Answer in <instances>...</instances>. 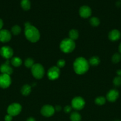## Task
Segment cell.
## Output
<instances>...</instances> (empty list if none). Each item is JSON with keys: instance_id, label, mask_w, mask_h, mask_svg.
Instances as JSON below:
<instances>
[{"instance_id": "obj_1", "label": "cell", "mask_w": 121, "mask_h": 121, "mask_svg": "<svg viewBox=\"0 0 121 121\" xmlns=\"http://www.w3.org/2000/svg\"><path fill=\"white\" fill-rule=\"evenodd\" d=\"M24 34L26 39L32 43H36L40 39V33L37 28L32 26L30 22L25 24Z\"/></svg>"}, {"instance_id": "obj_2", "label": "cell", "mask_w": 121, "mask_h": 121, "mask_svg": "<svg viewBox=\"0 0 121 121\" xmlns=\"http://www.w3.org/2000/svg\"><path fill=\"white\" fill-rule=\"evenodd\" d=\"M74 70L78 74H83L86 73L89 69V63L84 57H78L75 59L73 64Z\"/></svg>"}, {"instance_id": "obj_3", "label": "cell", "mask_w": 121, "mask_h": 121, "mask_svg": "<svg viewBox=\"0 0 121 121\" xmlns=\"http://www.w3.org/2000/svg\"><path fill=\"white\" fill-rule=\"evenodd\" d=\"M75 48V43L74 41L70 38L65 39L60 42V49L65 53H70Z\"/></svg>"}, {"instance_id": "obj_4", "label": "cell", "mask_w": 121, "mask_h": 121, "mask_svg": "<svg viewBox=\"0 0 121 121\" xmlns=\"http://www.w3.org/2000/svg\"><path fill=\"white\" fill-rule=\"evenodd\" d=\"M32 73L36 79H40L45 74V69L40 64H34L32 67Z\"/></svg>"}, {"instance_id": "obj_5", "label": "cell", "mask_w": 121, "mask_h": 121, "mask_svg": "<svg viewBox=\"0 0 121 121\" xmlns=\"http://www.w3.org/2000/svg\"><path fill=\"white\" fill-rule=\"evenodd\" d=\"M22 107L21 105L18 103H14L9 105L7 108V113L12 117H15L18 115L21 112Z\"/></svg>"}, {"instance_id": "obj_6", "label": "cell", "mask_w": 121, "mask_h": 121, "mask_svg": "<svg viewBox=\"0 0 121 121\" xmlns=\"http://www.w3.org/2000/svg\"><path fill=\"white\" fill-rule=\"evenodd\" d=\"M72 108L75 110H81L85 106V101L81 97H75L74 98L71 102Z\"/></svg>"}, {"instance_id": "obj_7", "label": "cell", "mask_w": 121, "mask_h": 121, "mask_svg": "<svg viewBox=\"0 0 121 121\" xmlns=\"http://www.w3.org/2000/svg\"><path fill=\"white\" fill-rule=\"evenodd\" d=\"M11 83V79L9 75L2 74L0 75V87L5 89L9 87Z\"/></svg>"}, {"instance_id": "obj_8", "label": "cell", "mask_w": 121, "mask_h": 121, "mask_svg": "<svg viewBox=\"0 0 121 121\" xmlns=\"http://www.w3.org/2000/svg\"><path fill=\"white\" fill-rule=\"evenodd\" d=\"M59 75H60V70L59 68H58L57 66H53L47 71V76L50 80H55L59 78Z\"/></svg>"}, {"instance_id": "obj_9", "label": "cell", "mask_w": 121, "mask_h": 121, "mask_svg": "<svg viewBox=\"0 0 121 121\" xmlns=\"http://www.w3.org/2000/svg\"><path fill=\"white\" fill-rule=\"evenodd\" d=\"M55 112V109L52 106L46 105L43 106L41 109V114L45 117H51L53 115Z\"/></svg>"}, {"instance_id": "obj_10", "label": "cell", "mask_w": 121, "mask_h": 121, "mask_svg": "<svg viewBox=\"0 0 121 121\" xmlns=\"http://www.w3.org/2000/svg\"><path fill=\"white\" fill-rule=\"evenodd\" d=\"M13 54H14L13 50L9 46H4L0 49V54L2 57L6 59L11 58Z\"/></svg>"}, {"instance_id": "obj_11", "label": "cell", "mask_w": 121, "mask_h": 121, "mask_svg": "<svg viewBox=\"0 0 121 121\" xmlns=\"http://www.w3.org/2000/svg\"><path fill=\"white\" fill-rule=\"evenodd\" d=\"M91 9L90 7L87 5H83L80 7L79 9V14L81 17L87 18L91 15Z\"/></svg>"}, {"instance_id": "obj_12", "label": "cell", "mask_w": 121, "mask_h": 121, "mask_svg": "<svg viewBox=\"0 0 121 121\" xmlns=\"http://www.w3.org/2000/svg\"><path fill=\"white\" fill-rule=\"evenodd\" d=\"M11 39V34L9 31L7 30H0V41L6 43L9 41Z\"/></svg>"}, {"instance_id": "obj_13", "label": "cell", "mask_w": 121, "mask_h": 121, "mask_svg": "<svg viewBox=\"0 0 121 121\" xmlns=\"http://www.w3.org/2000/svg\"><path fill=\"white\" fill-rule=\"evenodd\" d=\"M0 70L2 72V74H6L8 75H10L13 72V69L9 66V61L8 60H7L5 63L1 65L0 67Z\"/></svg>"}, {"instance_id": "obj_14", "label": "cell", "mask_w": 121, "mask_h": 121, "mask_svg": "<svg viewBox=\"0 0 121 121\" xmlns=\"http://www.w3.org/2000/svg\"><path fill=\"white\" fill-rule=\"evenodd\" d=\"M119 97V92L116 89H112L107 93L106 99L110 102H114Z\"/></svg>"}, {"instance_id": "obj_15", "label": "cell", "mask_w": 121, "mask_h": 121, "mask_svg": "<svg viewBox=\"0 0 121 121\" xmlns=\"http://www.w3.org/2000/svg\"><path fill=\"white\" fill-rule=\"evenodd\" d=\"M121 37V33L117 30H113L109 33V39L111 41H115L118 40Z\"/></svg>"}, {"instance_id": "obj_16", "label": "cell", "mask_w": 121, "mask_h": 121, "mask_svg": "<svg viewBox=\"0 0 121 121\" xmlns=\"http://www.w3.org/2000/svg\"><path fill=\"white\" fill-rule=\"evenodd\" d=\"M31 91H32V87L28 85H24L21 89V94L24 96L28 95L30 93Z\"/></svg>"}, {"instance_id": "obj_17", "label": "cell", "mask_w": 121, "mask_h": 121, "mask_svg": "<svg viewBox=\"0 0 121 121\" xmlns=\"http://www.w3.org/2000/svg\"><path fill=\"white\" fill-rule=\"evenodd\" d=\"M21 7L24 10L27 11L30 9L31 3L30 0H21Z\"/></svg>"}, {"instance_id": "obj_18", "label": "cell", "mask_w": 121, "mask_h": 121, "mask_svg": "<svg viewBox=\"0 0 121 121\" xmlns=\"http://www.w3.org/2000/svg\"><path fill=\"white\" fill-rule=\"evenodd\" d=\"M100 60L98 57L97 56H93L89 60V63L90 65L93 66H97V65H99Z\"/></svg>"}, {"instance_id": "obj_19", "label": "cell", "mask_w": 121, "mask_h": 121, "mask_svg": "<svg viewBox=\"0 0 121 121\" xmlns=\"http://www.w3.org/2000/svg\"><path fill=\"white\" fill-rule=\"evenodd\" d=\"M79 36V34H78V31L77 30L72 29L69 33V37H70V39H71L72 40H77Z\"/></svg>"}, {"instance_id": "obj_20", "label": "cell", "mask_w": 121, "mask_h": 121, "mask_svg": "<svg viewBox=\"0 0 121 121\" xmlns=\"http://www.w3.org/2000/svg\"><path fill=\"white\" fill-rule=\"evenodd\" d=\"M11 62L12 65L14 66V67H19L22 64V60L20 58L18 57H15L12 59Z\"/></svg>"}, {"instance_id": "obj_21", "label": "cell", "mask_w": 121, "mask_h": 121, "mask_svg": "<svg viewBox=\"0 0 121 121\" xmlns=\"http://www.w3.org/2000/svg\"><path fill=\"white\" fill-rule=\"evenodd\" d=\"M70 119L71 121H80L81 119V117L80 114L77 112H72L70 116Z\"/></svg>"}, {"instance_id": "obj_22", "label": "cell", "mask_w": 121, "mask_h": 121, "mask_svg": "<svg viewBox=\"0 0 121 121\" xmlns=\"http://www.w3.org/2000/svg\"><path fill=\"white\" fill-rule=\"evenodd\" d=\"M95 103L96 105H103L106 103V98L103 96H99L97 97L96 99H95Z\"/></svg>"}, {"instance_id": "obj_23", "label": "cell", "mask_w": 121, "mask_h": 121, "mask_svg": "<svg viewBox=\"0 0 121 121\" xmlns=\"http://www.w3.org/2000/svg\"><path fill=\"white\" fill-rule=\"evenodd\" d=\"M90 23L93 27H97L100 24V20L98 18L94 17L90 18Z\"/></svg>"}, {"instance_id": "obj_24", "label": "cell", "mask_w": 121, "mask_h": 121, "mask_svg": "<svg viewBox=\"0 0 121 121\" xmlns=\"http://www.w3.org/2000/svg\"><path fill=\"white\" fill-rule=\"evenodd\" d=\"M34 65V60L31 58H28L24 61V65L27 68H32V66Z\"/></svg>"}, {"instance_id": "obj_25", "label": "cell", "mask_w": 121, "mask_h": 121, "mask_svg": "<svg viewBox=\"0 0 121 121\" xmlns=\"http://www.w3.org/2000/svg\"><path fill=\"white\" fill-rule=\"evenodd\" d=\"M121 60V55L119 53H115L112 57V61L114 63H117Z\"/></svg>"}, {"instance_id": "obj_26", "label": "cell", "mask_w": 121, "mask_h": 121, "mask_svg": "<svg viewBox=\"0 0 121 121\" xmlns=\"http://www.w3.org/2000/svg\"><path fill=\"white\" fill-rule=\"evenodd\" d=\"M21 31V29L20 26H14L12 27L11 28V33L14 35H18L20 34Z\"/></svg>"}, {"instance_id": "obj_27", "label": "cell", "mask_w": 121, "mask_h": 121, "mask_svg": "<svg viewBox=\"0 0 121 121\" xmlns=\"http://www.w3.org/2000/svg\"><path fill=\"white\" fill-rule=\"evenodd\" d=\"M113 84L115 86H120L121 85V77L116 76L113 79Z\"/></svg>"}, {"instance_id": "obj_28", "label": "cell", "mask_w": 121, "mask_h": 121, "mask_svg": "<svg viewBox=\"0 0 121 121\" xmlns=\"http://www.w3.org/2000/svg\"><path fill=\"white\" fill-rule=\"evenodd\" d=\"M65 65V61L64 59H60L57 62V67L58 68H62V67H64Z\"/></svg>"}, {"instance_id": "obj_29", "label": "cell", "mask_w": 121, "mask_h": 121, "mask_svg": "<svg viewBox=\"0 0 121 121\" xmlns=\"http://www.w3.org/2000/svg\"><path fill=\"white\" fill-rule=\"evenodd\" d=\"M71 109H72V108L70 106H66L64 108V111L67 113H70L71 111Z\"/></svg>"}, {"instance_id": "obj_30", "label": "cell", "mask_w": 121, "mask_h": 121, "mask_svg": "<svg viewBox=\"0 0 121 121\" xmlns=\"http://www.w3.org/2000/svg\"><path fill=\"white\" fill-rule=\"evenodd\" d=\"M13 119V117L10 115L8 114L5 117V121H11Z\"/></svg>"}, {"instance_id": "obj_31", "label": "cell", "mask_w": 121, "mask_h": 121, "mask_svg": "<svg viewBox=\"0 0 121 121\" xmlns=\"http://www.w3.org/2000/svg\"><path fill=\"white\" fill-rule=\"evenodd\" d=\"M55 109V111H58H58H60L61 110V106H59V105H57V106H56Z\"/></svg>"}, {"instance_id": "obj_32", "label": "cell", "mask_w": 121, "mask_h": 121, "mask_svg": "<svg viewBox=\"0 0 121 121\" xmlns=\"http://www.w3.org/2000/svg\"><path fill=\"white\" fill-rule=\"evenodd\" d=\"M3 25H4L3 21H2V20L0 18V30H2V27H3Z\"/></svg>"}, {"instance_id": "obj_33", "label": "cell", "mask_w": 121, "mask_h": 121, "mask_svg": "<svg viewBox=\"0 0 121 121\" xmlns=\"http://www.w3.org/2000/svg\"><path fill=\"white\" fill-rule=\"evenodd\" d=\"M26 121H36V120L34 118H32V117H30V118H28V119L26 120Z\"/></svg>"}, {"instance_id": "obj_34", "label": "cell", "mask_w": 121, "mask_h": 121, "mask_svg": "<svg viewBox=\"0 0 121 121\" xmlns=\"http://www.w3.org/2000/svg\"><path fill=\"white\" fill-rule=\"evenodd\" d=\"M116 73H117V74L119 76H121V70H118L117 72H116Z\"/></svg>"}, {"instance_id": "obj_35", "label": "cell", "mask_w": 121, "mask_h": 121, "mask_svg": "<svg viewBox=\"0 0 121 121\" xmlns=\"http://www.w3.org/2000/svg\"><path fill=\"white\" fill-rule=\"evenodd\" d=\"M119 51L120 53L121 54V43L120 44L119 46Z\"/></svg>"}, {"instance_id": "obj_36", "label": "cell", "mask_w": 121, "mask_h": 121, "mask_svg": "<svg viewBox=\"0 0 121 121\" xmlns=\"http://www.w3.org/2000/svg\"></svg>"}]
</instances>
